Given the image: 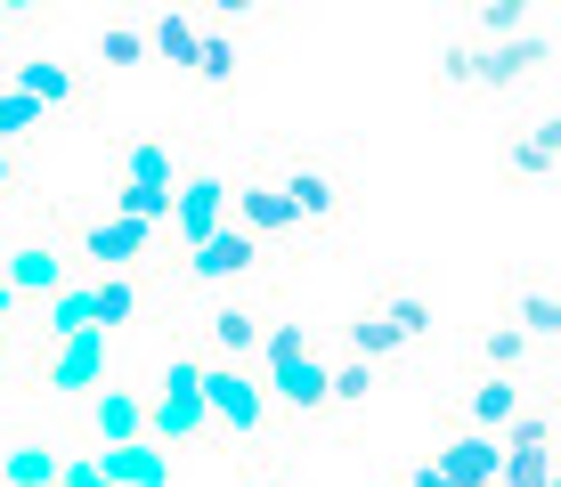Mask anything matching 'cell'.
I'll list each match as a JSON object with an SVG mask.
<instances>
[{"label": "cell", "instance_id": "obj_1", "mask_svg": "<svg viewBox=\"0 0 561 487\" xmlns=\"http://www.w3.org/2000/svg\"><path fill=\"white\" fill-rule=\"evenodd\" d=\"M415 341H432V292H423V285H382V292H366V301L351 309V325H342V349L366 358V366L408 358Z\"/></svg>", "mask_w": 561, "mask_h": 487}, {"label": "cell", "instance_id": "obj_2", "mask_svg": "<svg viewBox=\"0 0 561 487\" xmlns=\"http://www.w3.org/2000/svg\"><path fill=\"white\" fill-rule=\"evenodd\" d=\"M204 422L228 447H268L285 431V415L268 406L261 366H228V358H204Z\"/></svg>", "mask_w": 561, "mask_h": 487}, {"label": "cell", "instance_id": "obj_3", "mask_svg": "<svg viewBox=\"0 0 561 487\" xmlns=\"http://www.w3.org/2000/svg\"><path fill=\"white\" fill-rule=\"evenodd\" d=\"M25 390L33 398H82V390H99L114 374V334H99V325H82V334H49V341H33L25 349Z\"/></svg>", "mask_w": 561, "mask_h": 487}, {"label": "cell", "instance_id": "obj_4", "mask_svg": "<svg viewBox=\"0 0 561 487\" xmlns=\"http://www.w3.org/2000/svg\"><path fill=\"white\" fill-rule=\"evenodd\" d=\"M285 309H277V292H261V285H237V292H211L204 301V317L187 325V341L204 349V358H228V366H253L261 358V341H268V325H277Z\"/></svg>", "mask_w": 561, "mask_h": 487}, {"label": "cell", "instance_id": "obj_5", "mask_svg": "<svg viewBox=\"0 0 561 487\" xmlns=\"http://www.w3.org/2000/svg\"><path fill=\"white\" fill-rule=\"evenodd\" d=\"M57 228H66L73 277H99V268H154V252H163V228L123 220V211H57Z\"/></svg>", "mask_w": 561, "mask_h": 487}, {"label": "cell", "instance_id": "obj_6", "mask_svg": "<svg viewBox=\"0 0 561 487\" xmlns=\"http://www.w3.org/2000/svg\"><path fill=\"white\" fill-rule=\"evenodd\" d=\"M147 439H163V447L211 439V422H204V349L196 341H180L163 366H154V382H147Z\"/></svg>", "mask_w": 561, "mask_h": 487}, {"label": "cell", "instance_id": "obj_7", "mask_svg": "<svg viewBox=\"0 0 561 487\" xmlns=\"http://www.w3.org/2000/svg\"><path fill=\"white\" fill-rule=\"evenodd\" d=\"M268 179H277L285 204H294L301 244H309V236H334V228L351 220V179H342V163H325V154L285 147V154H268Z\"/></svg>", "mask_w": 561, "mask_h": 487}, {"label": "cell", "instance_id": "obj_8", "mask_svg": "<svg viewBox=\"0 0 561 487\" xmlns=\"http://www.w3.org/2000/svg\"><path fill=\"white\" fill-rule=\"evenodd\" d=\"M261 268H268V244H253L237 220H220L204 244L180 252V268H171L163 292H237V285H261Z\"/></svg>", "mask_w": 561, "mask_h": 487}, {"label": "cell", "instance_id": "obj_9", "mask_svg": "<svg viewBox=\"0 0 561 487\" xmlns=\"http://www.w3.org/2000/svg\"><path fill=\"white\" fill-rule=\"evenodd\" d=\"M0 285H9L16 301H49L57 285H73V252H66V228H57V211L0 236Z\"/></svg>", "mask_w": 561, "mask_h": 487}, {"label": "cell", "instance_id": "obj_10", "mask_svg": "<svg viewBox=\"0 0 561 487\" xmlns=\"http://www.w3.org/2000/svg\"><path fill=\"white\" fill-rule=\"evenodd\" d=\"M171 171H180V154H171V139H163V130L130 139V147H123V163H114L106 211H123V220H147V228H163V211H171Z\"/></svg>", "mask_w": 561, "mask_h": 487}, {"label": "cell", "instance_id": "obj_11", "mask_svg": "<svg viewBox=\"0 0 561 487\" xmlns=\"http://www.w3.org/2000/svg\"><path fill=\"white\" fill-rule=\"evenodd\" d=\"M228 220V171L211 163V154H187L180 171H171V211H163V244L171 252H187V244H204L211 228Z\"/></svg>", "mask_w": 561, "mask_h": 487}, {"label": "cell", "instance_id": "obj_12", "mask_svg": "<svg viewBox=\"0 0 561 487\" xmlns=\"http://www.w3.org/2000/svg\"><path fill=\"white\" fill-rule=\"evenodd\" d=\"M0 82L9 90H25L42 114H90V73L73 66V57H57V49H9L0 57Z\"/></svg>", "mask_w": 561, "mask_h": 487}, {"label": "cell", "instance_id": "obj_13", "mask_svg": "<svg viewBox=\"0 0 561 487\" xmlns=\"http://www.w3.org/2000/svg\"><path fill=\"white\" fill-rule=\"evenodd\" d=\"M537 382H553V374H496V366H463L456 390H448V422H472V431H505Z\"/></svg>", "mask_w": 561, "mask_h": 487}, {"label": "cell", "instance_id": "obj_14", "mask_svg": "<svg viewBox=\"0 0 561 487\" xmlns=\"http://www.w3.org/2000/svg\"><path fill=\"white\" fill-rule=\"evenodd\" d=\"M228 220L244 228L253 244H301V220H294V204H285V187L268 179V163L261 171H244V179H228Z\"/></svg>", "mask_w": 561, "mask_h": 487}, {"label": "cell", "instance_id": "obj_15", "mask_svg": "<svg viewBox=\"0 0 561 487\" xmlns=\"http://www.w3.org/2000/svg\"><path fill=\"white\" fill-rule=\"evenodd\" d=\"M546 66H553L546 25H520V33H505V42H480V90L472 97H513L529 82H546Z\"/></svg>", "mask_w": 561, "mask_h": 487}, {"label": "cell", "instance_id": "obj_16", "mask_svg": "<svg viewBox=\"0 0 561 487\" xmlns=\"http://www.w3.org/2000/svg\"><path fill=\"white\" fill-rule=\"evenodd\" d=\"M82 285H90V325H99V334H130V325L163 301L154 268H99V277H82Z\"/></svg>", "mask_w": 561, "mask_h": 487}, {"label": "cell", "instance_id": "obj_17", "mask_svg": "<svg viewBox=\"0 0 561 487\" xmlns=\"http://www.w3.org/2000/svg\"><path fill=\"white\" fill-rule=\"evenodd\" d=\"M82 431H90V447H114V439H139L147 431V390L139 382H123V374H106L99 390H82Z\"/></svg>", "mask_w": 561, "mask_h": 487}, {"label": "cell", "instance_id": "obj_18", "mask_svg": "<svg viewBox=\"0 0 561 487\" xmlns=\"http://www.w3.org/2000/svg\"><path fill=\"white\" fill-rule=\"evenodd\" d=\"M496 171H505L513 187H537V179H553V171H561V106H537L529 123H520L513 139H505Z\"/></svg>", "mask_w": 561, "mask_h": 487}, {"label": "cell", "instance_id": "obj_19", "mask_svg": "<svg viewBox=\"0 0 561 487\" xmlns=\"http://www.w3.org/2000/svg\"><path fill=\"white\" fill-rule=\"evenodd\" d=\"M57 463H66V439L42 431V422L0 431V487H57Z\"/></svg>", "mask_w": 561, "mask_h": 487}, {"label": "cell", "instance_id": "obj_20", "mask_svg": "<svg viewBox=\"0 0 561 487\" xmlns=\"http://www.w3.org/2000/svg\"><path fill=\"white\" fill-rule=\"evenodd\" d=\"M496 317L520 325L529 341H546V349H553V341H561V292L537 277V268H513V277L496 285Z\"/></svg>", "mask_w": 561, "mask_h": 487}, {"label": "cell", "instance_id": "obj_21", "mask_svg": "<svg viewBox=\"0 0 561 487\" xmlns=\"http://www.w3.org/2000/svg\"><path fill=\"white\" fill-rule=\"evenodd\" d=\"M432 463H439L456 487H496V463H505V447H496V431L448 422V431H439V447H432Z\"/></svg>", "mask_w": 561, "mask_h": 487}, {"label": "cell", "instance_id": "obj_22", "mask_svg": "<svg viewBox=\"0 0 561 487\" xmlns=\"http://www.w3.org/2000/svg\"><path fill=\"white\" fill-rule=\"evenodd\" d=\"M139 33H147V57H154V66H180V73H187V57H196L204 16L187 9V0H154V9L139 16Z\"/></svg>", "mask_w": 561, "mask_h": 487}, {"label": "cell", "instance_id": "obj_23", "mask_svg": "<svg viewBox=\"0 0 561 487\" xmlns=\"http://www.w3.org/2000/svg\"><path fill=\"white\" fill-rule=\"evenodd\" d=\"M99 463H106V479L114 487H171L180 472H171V447L163 439H114V447H99Z\"/></svg>", "mask_w": 561, "mask_h": 487}, {"label": "cell", "instance_id": "obj_24", "mask_svg": "<svg viewBox=\"0 0 561 487\" xmlns=\"http://www.w3.org/2000/svg\"><path fill=\"white\" fill-rule=\"evenodd\" d=\"M472 366H496V374H553V349H546V341H529L520 325L496 317L489 334L472 341Z\"/></svg>", "mask_w": 561, "mask_h": 487}, {"label": "cell", "instance_id": "obj_25", "mask_svg": "<svg viewBox=\"0 0 561 487\" xmlns=\"http://www.w3.org/2000/svg\"><path fill=\"white\" fill-rule=\"evenodd\" d=\"M237 25H204L196 33V57H187V82H196L204 97H237Z\"/></svg>", "mask_w": 561, "mask_h": 487}, {"label": "cell", "instance_id": "obj_26", "mask_svg": "<svg viewBox=\"0 0 561 487\" xmlns=\"http://www.w3.org/2000/svg\"><path fill=\"white\" fill-rule=\"evenodd\" d=\"M366 398H375V366L351 358V349H342V358H325V415H358Z\"/></svg>", "mask_w": 561, "mask_h": 487}, {"label": "cell", "instance_id": "obj_27", "mask_svg": "<svg viewBox=\"0 0 561 487\" xmlns=\"http://www.w3.org/2000/svg\"><path fill=\"white\" fill-rule=\"evenodd\" d=\"M432 90H439V97H472V90H480V33H456V42L439 49Z\"/></svg>", "mask_w": 561, "mask_h": 487}, {"label": "cell", "instance_id": "obj_28", "mask_svg": "<svg viewBox=\"0 0 561 487\" xmlns=\"http://www.w3.org/2000/svg\"><path fill=\"white\" fill-rule=\"evenodd\" d=\"M520 25H537V0H463V33H480V42H505Z\"/></svg>", "mask_w": 561, "mask_h": 487}, {"label": "cell", "instance_id": "obj_29", "mask_svg": "<svg viewBox=\"0 0 561 487\" xmlns=\"http://www.w3.org/2000/svg\"><path fill=\"white\" fill-rule=\"evenodd\" d=\"M90 325V285L73 277V285H57L49 301H42V325H33V341H49V334H82Z\"/></svg>", "mask_w": 561, "mask_h": 487}, {"label": "cell", "instance_id": "obj_30", "mask_svg": "<svg viewBox=\"0 0 561 487\" xmlns=\"http://www.w3.org/2000/svg\"><path fill=\"white\" fill-rule=\"evenodd\" d=\"M42 130H49V114L33 106L25 90H9V82H0V147H33Z\"/></svg>", "mask_w": 561, "mask_h": 487}, {"label": "cell", "instance_id": "obj_31", "mask_svg": "<svg viewBox=\"0 0 561 487\" xmlns=\"http://www.w3.org/2000/svg\"><path fill=\"white\" fill-rule=\"evenodd\" d=\"M90 57H99L106 73H130V66H147V33L139 25H106L99 42H90Z\"/></svg>", "mask_w": 561, "mask_h": 487}, {"label": "cell", "instance_id": "obj_32", "mask_svg": "<svg viewBox=\"0 0 561 487\" xmlns=\"http://www.w3.org/2000/svg\"><path fill=\"white\" fill-rule=\"evenodd\" d=\"M57 16H66V0H0V25H9V42H16V33H49Z\"/></svg>", "mask_w": 561, "mask_h": 487}, {"label": "cell", "instance_id": "obj_33", "mask_svg": "<svg viewBox=\"0 0 561 487\" xmlns=\"http://www.w3.org/2000/svg\"><path fill=\"white\" fill-rule=\"evenodd\" d=\"M25 195H33V154L0 147V204H25Z\"/></svg>", "mask_w": 561, "mask_h": 487}, {"label": "cell", "instance_id": "obj_34", "mask_svg": "<svg viewBox=\"0 0 561 487\" xmlns=\"http://www.w3.org/2000/svg\"><path fill=\"white\" fill-rule=\"evenodd\" d=\"M57 487H114L106 463H99V447H82V455L66 447V463H57Z\"/></svg>", "mask_w": 561, "mask_h": 487}, {"label": "cell", "instance_id": "obj_35", "mask_svg": "<svg viewBox=\"0 0 561 487\" xmlns=\"http://www.w3.org/2000/svg\"><path fill=\"white\" fill-rule=\"evenodd\" d=\"M196 9L211 16V25H237V33H244V25L261 16V0H196Z\"/></svg>", "mask_w": 561, "mask_h": 487}, {"label": "cell", "instance_id": "obj_36", "mask_svg": "<svg viewBox=\"0 0 561 487\" xmlns=\"http://www.w3.org/2000/svg\"><path fill=\"white\" fill-rule=\"evenodd\" d=\"M399 487H456L448 472H439V463L432 455H423V463H408V472H399Z\"/></svg>", "mask_w": 561, "mask_h": 487}, {"label": "cell", "instance_id": "obj_37", "mask_svg": "<svg viewBox=\"0 0 561 487\" xmlns=\"http://www.w3.org/2000/svg\"><path fill=\"white\" fill-rule=\"evenodd\" d=\"M16 366H25V349H16V334H0V382H9Z\"/></svg>", "mask_w": 561, "mask_h": 487}, {"label": "cell", "instance_id": "obj_38", "mask_svg": "<svg viewBox=\"0 0 561 487\" xmlns=\"http://www.w3.org/2000/svg\"><path fill=\"white\" fill-rule=\"evenodd\" d=\"M301 9V0H261V16H294Z\"/></svg>", "mask_w": 561, "mask_h": 487}, {"label": "cell", "instance_id": "obj_39", "mask_svg": "<svg viewBox=\"0 0 561 487\" xmlns=\"http://www.w3.org/2000/svg\"><path fill=\"white\" fill-rule=\"evenodd\" d=\"M253 487H294V479H285V472H268V479H253Z\"/></svg>", "mask_w": 561, "mask_h": 487}, {"label": "cell", "instance_id": "obj_40", "mask_svg": "<svg viewBox=\"0 0 561 487\" xmlns=\"http://www.w3.org/2000/svg\"><path fill=\"white\" fill-rule=\"evenodd\" d=\"M0 57H9V25H0Z\"/></svg>", "mask_w": 561, "mask_h": 487}, {"label": "cell", "instance_id": "obj_41", "mask_svg": "<svg viewBox=\"0 0 561 487\" xmlns=\"http://www.w3.org/2000/svg\"><path fill=\"white\" fill-rule=\"evenodd\" d=\"M187 9H196V0H187Z\"/></svg>", "mask_w": 561, "mask_h": 487}]
</instances>
